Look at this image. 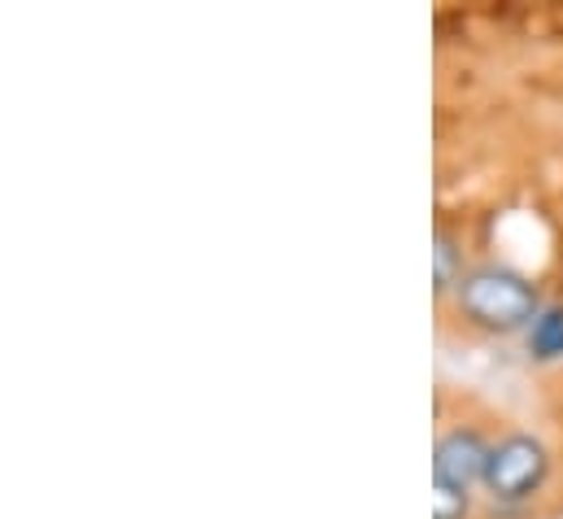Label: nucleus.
Returning a JSON list of instances; mask_svg holds the SVG:
<instances>
[{"label": "nucleus", "mask_w": 563, "mask_h": 519, "mask_svg": "<svg viewBox=\"0 0 563 519\" xmlns=\"http://www.w3.org/2000/svg\"><path fill=\"white\" fill-rule=\"evenodd\" d=\"M463 250L454 245V236L445 232V228H437V236H432V288H437V297H445V292H454L459 284H463Z\"/></svg>", "instance_id": "4"}, {"label": "nucleus", "mask_w": 563, "mask_h": 519, "mask_svg": "<svg viewBox=\"0 0 563 519\" xmlns=\"http://www.w3.org/2000/svg\"><path fill=\"white\" fill-rule=\"evenodd\" d=\"M489 450L481 441V432L472 428H450L437 437V450H432V481L441 485H454V489H472L476 481L485 485V467H489Z\"/></svg>", "instance_id": "3"}, {"label": "nucleus", "mask_w": 563, "mask_h": 519, "mask_svg": "<svg viewBox=\"0 0 563 519\" xmlns=\"http://www.w3.org/2000/svg\"><path fill=\"white\" fill-rule=\"evenodd\" d=\"M454 301L467 323H476L481 332H503V336L533 328L542 314L538 288L520 270H507V266H472L463 284L454 288Z\"/></svg>", "instance_id": "1"}, {"label": "nucleus", "mask_w": 563, "mask_h": 519, "mask_svg": "<svg viewBox=\"0 0 563 519\" xmlns=\"http://www.w3.org/2000/svg\"><path fill=\"white\" fill-rule=\"evenodd\" d=\"M467 516V494L454 485L432 481V519H463Z\"/></svg>", "instance_id": "6"}, {"label": "nucleus", "mask_w": 563, "mask_h": 519, "mask_svg": "<svg viewBox=\"0 0 563 519\" xmlns=\"http://www.w3.org/2000/svg\"><path fill=\"white\" fill-rule=\"evenodd\" d=\"M547 472H551L547 445L538 437H529V432H516V437H507V441H498L489 450L485 489L498 503H525L547 485Z\"/></svg>", "instance_id": "2"}, {"label": "nucleus", "mask_w": 563, "mask_h": 519, "mask_svg": "<svg viewBox=\"0 0 563 519\" xmlns=\"http://www.w3.org/2000/svg\"><path fill=\"white\" fill-rule=\"evenodd\" d=\"M529 350L542 363L563 358V306H551V310L538 314V323L529 328Z\"/></svg>", "instance_id": "5"}]
</instances>
